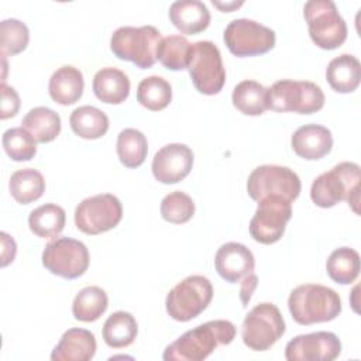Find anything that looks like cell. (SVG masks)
Segmentation results:
<instances>
[{
	"instance_id": "6da1fadb",
	"label": "cell",
	"mask_w": 361,
	"mask_h": 361,
	"mask_svg": "<svg viewBox=\"0 0 361 361\" xmlns=\"http://www.w3.org/2000/svg\"><path fill=\"white\" fill-rule=\"evenodd\" d=\"M235 337V326L228 320H210L183 333L169 344L165 361H203L219 345L230 344Z\"/></svg>"
},
{
	"instance_id": "7a4b0ae2",
	"label": "cell",
	"mask_w": 361,
	"mask_h": 361,
	"mask_svg": "<svg viewBox=\"0 0 361 361\" xmlns=\"http://www.w3.org/2000/svg\"><path fill=\"white\" fill-rule=\"evenodd\" d=\"M288 307L298 324L309 326L334 320L341 313V299L329 286L305 283L290 292Z\"/></svg>"
},
{
	"instance_id": "3957f363",
	"label": "cell",
	"mask_w": 361,
	"mask_h": 361,
	"mask_svg": "<svg viewBox=\"0 0 361 361\" xmlns=\"http://www.w3.org/2000/svg\"><path fill=\"white\" fill-rule=\"evenodd\" d=\"M360 192V166L355 162H340L330 171L319 175L310 188V197L319 207L329 209L337 203L347 200L358 213Z\"/></svg>"
},
{
	"instance_id": "277c9868",
	"label": "cell",
	"mask_w": 361,
	"mask_h": 361,
	"mask_svg": "<svg viewBox=\"0 0 361 361\" xmlns=\"http://www.w3.org/2000/svg\"><path fill=\"white\" fill-rule=\"evenodd\" d=\"M159 41L161 32L154 25H124L113 32L110 49L118 59L133 62L140 69H148L157 62Z\"/></svg>"
},
{
	"instance_id": "5b68a950",
	"label": "cell",
	"mask_w": 361,
	"mask_h": 361,
	"mask_svg": "<svg viewBox=\"0 0 361 361\" xmlns=\"http://www.w3.org/2000/svg\"><path fill=\"white\" fill-rule=\"evenodd\" d=\"M268 109L279 113L293 111L312 114L323 109L324 93L322 87L309 80L282 79L267 87Z\"/></svg>"
},
{
	"instance_id": "8992f818",
	"label": "cell",
	"mask_w": 361,
	"mask_h": 361,
	"mask_svg": "<svg viewBox=\"0 0 361 361\" xmlns=\"http://www.w3.org/2000/svg\"><path fill=\"white\" fill-rule=\"evenodd\" d=\"M312 41L322 49H336L347 38V24L331 0H309L303 6Z\"/></svg>"
},
{
	"instance_id": "52a82bcc",
	"label": "cell",
	"mask_w": 361,
	"mask_h": 361,
	"mask_svg": "<svg viewBox=\"0 0 361 361\" xmlns=\"http://www.w3.org/2000/svg\"><path fill=\"white\" fill-rule=\"evenodd\" d=\"M213 286L203 275H190L176 283L166 295V313L176 322L197 317L212 302Z\"/></svg>"
},
{
	"instance_id": "ba28073f",
	"label": "cell",
	"mask_w": 361,
	"mask_h": 361,
	"mask_svg": "<svg viewBox=\"0 0 361 361\" xmlns=\"http://www.w3.org/2000/svg\"><path fill=\"white\" fill-rule=\"evenodd\" d=\"M285 320L279 309L269 302L255 305L241 324L243 343L252 351L269 350L285 333Z\"/></svg>"
},
{
	"instance_id": "9c48e42d",
	"label": "cell",
	"mask_w": 361,
	"mask_h": 361,
	"mask_svg": "<svg viewBox=\"0 0 361 361\" xmlns=\"http://www.w3.org/2000/svg\"><path fill=\"white\" fill-rule=\"evenodd\" d=\"M188 71L193 86L203 94H217L224 86L226 71L221 54L212 41H197L192 44Z\"/></svg>"
},
{
	"instance_id": "30bf717a",
	"label": "cell",
	"mask_w": 361,
	"mask_h": 361,
	"mask_svg": "<svg viewBox=\"0 0 361 361\" xmlns=\"http://www.w3.org/2000/svg\"><path fill=\"white\" fill-rule=\"evenodd\" d=\"M228 51L238 56H255L275 47V31L250 18H237L228 23L223 34Z\"/></svg>"
},
{
	"instance_id": "8fae6325",
	"label": "cell",
	"mask_w": 361,
	"mask_h": 361,
	"mask_svg": "<svg viewBox=\"0 0 361 361\" xmlns=\"http://www.w3.org/2000/svg\"><path fill=\"white\" fill-rule=\"evenodd\" d=\"M121 217V202L111 193H99L86 197L75 209V224L78 230L89 235L114 228Z\"/></svg>"
},
{
	"instance_id": "7c38bea8",
	"label": "cell",
	"mask_w": 361,
	"mask_h": 361,
	"mask_svg": "<svg viewBox=\"0 0 361 361\" xmlns=\"http://www.w3.org/2000/svg\"><path fill=\"white\" fill-rule=\"evenodd\" d=\"M87 247L75 238L59 237L49 241L42 251V265L65 279L82 276L89 267Z\"/></svg>"
},
{
	"instance_id": "4fadbf2b",
	"label": "cell",
	"mask_w": 361,
	"mask_h": 361,
	"mask_svg": "<svg viewBox=\"0 0 361 361\" xmlns=\"http://www.w3.org/2000/svg\"><path fill=\"white\" fill-rule=\"evenodd\" d=\"M292 217V202L276 195L258 200L255 214L250 221V234L259 244H274L281 240Z\"/></svg>"
},
{
	"instance_id": "5bb4252c",
	"label": "cell",
	"mask_w": 361,
	"mask_h": 361,
	"mask_svg": "<svg viewBox=\"0 0 361 361\" xmlns=\"http://www.w3.org/2000/svg\"><path fill=\"white\" fill-rule=\"evenodd\" d=\"M302 189L300 179L296 172L281 165L257 166L248 176L247 192L252 200L276 195L293 202Z\"/></svg>"
},
{
	"instance_id": "9a60e30c",
	"label": "cell",
	"mask_w": 361,
	"mask_h": 361,
	"mask_svg": "<svg viewBox=\"0 0 361 361\" xmlns=\"http://www.w3.org/2000/svg\"><path fill=\"white\" fill-rule=\"evenodd\" d=\"M340 353L341 341L331 331L299 334L285 347L288 361H333Z\"/></svg>"
},
{
	"instance_id": "2e32d148",
	"label": "cell",
	"mask_w": 361,
	"mask_h": 361,
	"mask_svg": "<svg viewBox=\"0 0 361 361\" xmlns=\"http://www.w3.org/2000/svg\"><path fill=\"white\" fill-rule=\"evenodd\" d=\"M193 165L192 149L180 142L164 145L155 155L151 164L154 178L165 185L178 183L185 179Z\"/></svg>"
},
{
	"instance_id": "e0dca14e",
	"label": "cell",
	"mask_w": 361,
	"mask_h": 361,
	"mask_svg": "<svg viewBox=\"0 0 361 361\" xmlns=\"http://www.w3.org/2000/svg\"><path fill=\"white\" fill-rule=\"evenodd\" d=\"M214 268L226 282L237 283L254 274L255 258L244 244L231 241L219 247L214 255Z\"/></svg>"
},
{
	"instance_id": "ac0fdd59",
	"label": "cell",
	"mask_w": 361,
	"mask_h": 361,
	"mask_svg": "<svg viewBox=\"0 0 361 361\" xmlns=\"http://www.w3.org/2000/svg\"><path fill=\"white\" fill-rule=\"evenodd\" d=\"M290 145L298 157L307 161H317L331 151L333 135L324 126L305 124L293 133Z\"/></svg>"
},
{
	"instance_id": "d6986e66",
	"label": "cell",
	"mask_w": 361,
	"mask_h": 361,
	"mask_svg": "<svg viewBox=\"0 0 361 361\" xmlns=\"http://www.w3.org/2000/svg\"><path fill=\"white\" fill-rule=\"evenodd\" d=\"M96 338L90 330H66L51 353L52 361H89L96 354Z\"/></svg>"
},
{
	"instance_id": "ffe728a7",
	"label": "cell",
	"mask_w": 361,
	"mask_h": 361,
	"mask_svg": "<svg viewBox=\"0 0 361 361\" xmlns=\"http://www.w3.org/2000/svg\"><path fill=\"white\" fill-rule=\"evenodd\" d=\"M168 14L173 27L186 35L199 34L210 24V11L207 6L199 0L173 1Z\"/></svg>"
},
{
	"instance_id": "44dd1931",
	"label": "cell",
	"mask_w": 361,
	"mask_h": 361,
	"mask_svg": "<svg viewBox=\"0 0 361 361\" xmlns=\"http://www.w3.org/2000/svg\"><path fill=\"white\" fill-rule=\"evenodd\" d=\"M85 80L82 72L72 66L63 65L58 68L48 83V92L51 99L62 106L76 103L83 94Z\"/></svg>"
},
{
	"instance_id": "7402d4cb",
	"label": "cell",
	"mask_w": 361,
	"mask_h": 361,
	"mask_svg": "<svg viewBox=\"0 0 361 361\" xmlns=\"http://www.w3.org/2000/svg\"><path fill=\"white\" fill-rule=\"evenodd\" d=\"M92 89L100 102L120 104L130 94V79L117 68H103L93 76Z\"/></svg>"
},
{
	"instance_id": "603a6c76",
	"label": "cell",
	"mask_w": 361,
	"mask_h": 361,
	"mask_svg": "<svg viewBox=\"0 0 361 361\" xmlns=\"http://www.w3.org/2000/svg\"><path fill=\"white\" fill-rule=\"evenodd\" d=\"M326 79L330 87L338 93L354 92L361 80L360 61L351 54H341L333 58L327 65Z\"/></svg>"
},
{
	"instance_id": "cb8c5ba5",
	"label": "cell",
	"mask_w": 361,
	"mask_h": 361,
	"mask_svg": "<svg viewBox=\"0 0 361 361\" xmlns=\"http://www.w3.org/2000/svg\"><path fill=\"white\" fill-rule=\"evenodd\" d=\"M21 127L25 128L37 142H51L61 133V117L52 109L38 106L24 116Z\"/></svg>"
},
{
	"instance_id": "d4e9b609",
	"label": "cell",
	"mask_w": 361,
	"mask_h": 361,
	"mask_svg": "<svg viewBox=\"0 0 361 361\" xmlns=\"http://www.w3.org/2000/svg\"><path fill=\"white\" fill-rule=\"evenodd\" d=\"M138 333V324L134 316L128 312L118 310L111 313L102 330L104 343L111 348H124L134 343Z\"/></svg>"
},
{
	"instance_id": "484cf974",
	"label": "cell",
	"mask_w": 361,
	"mask_h": 361,
	"mask_svg": "<svg viewBox=\"0 0 361 361\" xmlns=\"http://www.w3.org/2000/svg\"><path fill=\"white\" fill-rule=\"evenodd\" d=\"M72 131L85 140H97L109 130V117L94 106H80L71 113Z\"/></svg>"
},
{
	"instance_id": "4316f807",
	"label": "cell",
	"mask_w": 361,
	"mask_h": 361,
	"mask_svg": "<svg viewBox=\"0 0 361 361\" xmlns=\"http://www.w3.org/2000/svg\"><path fill=\"white\" fill-rule=\"evenodd\" d=\"M65 210L55 203H45L34 209L28 216L30 230L39 238H55L65 227Z\"/></svg>"
},
{
	"instance_id": "83f0119b",
	"label": "cell",
	"mask_w": 361,
	"mask_h": 361,
	"mask_svg": "<svg viewBox=\"0 0 361 361\" xmlns=\"http://www.w3.org/2000/svg\"><path fill=\"white\" fill-rule=\"evenodd\" d=\"M231 102L233 106L245 116H261L268 110L267 87L257 80H243L234 86Z\"/></svg>"
},
{
	"instance_id": "f1b7e54d",
	"label": "cell",
	"mask_w": 361,
	"mask_h": 361,
	"mask_svg": "<svg viewBox=\"0 0 361 361\" xmlns=\"http://www.w3.org/2000/svg\"><path fill=\"white\" fill-rule=\"evenodd\" d=\"M8 188L17 203L28 204L42 196L45 192V179L37 169L23 168L11 173Z\"/></svg>"
},
{
	"instance_id": "f546056e",
	"label": "cell",
	"mask_w": 361,
	"mask_h": 361,
	"mask_svg": "<svg viewBox=\"0 0 361 361\" xmlns=\"http://www.w3.org/2000/svg\"><path fill=\"white\" fill-rule=\"evenodd\" d=\"M326 271L336 283H353L360 274V254L350 247L336 248L327 258Z\"/></svg>"
},
{
	"instance_id": "4dcf8cb0",
	"label": "cell",
	"mask_w": 361,
	"mask_h": 361,
	"mask_svg": "<svg viewBox=\"0 0 361 361\" xmlns=\"http://www.w3.org/2000/svg\"><path fill=\"white\" fill-rule=\"evenodd\" d=\"M116 149L120 162L126 168H138L147 158V137L137 128H124L117 135Z\"/></svg>"
},
{
	"instance_id": "1f68e13d",
	"label": "cell",
	"mask_w": 361,
	"mask_h": 361,
	"mask_svg": "<svg viewBox=\"0 0 361 361\" xmlns=\"http://www.w3.org/2000/svg\"><path fill=\"white\" fill-rule=\"evenodd\" d=\"M109 306L107 293L99 286H86L78 292L72 303L73 317L79 322L90 323L97 320Z\"/></svg>"
},
{
	"instance_id": "d6a6232c",
	"label": "cell",
	"mask_w": 361,
	"mask_h": 361,
	"mask_svg": "<svg viewBox=\"0 0 361 361\" xmlns=\"http://www.w3.org/2000/svg\"><path fill=\"white\" fill-rule=\"evenodd\" d=\"M172 100V87L169 82L161 76L152 75L144 78L137 87V102L151 110H164Z\"/></svg>"
},
{
	"instance_id": "836d02e7",
	"label": "cell",
	"mask_w": 361,
	"mask_h": 361,
	"mask_svg": "<svg viewBox=\"0 0 361 361\" xmlns=\"http://www.w3.org/2000/svg\"><path fill=\"white\" fill-rule=\"evenodd\" d=\"M192 44L183 35H168L161 38L157 48V59L169 71L188 69Z\"/></svg>"
},
{
	"instance_id": "e575fe53",
	"label": "cell",
	"mask_w": 361,
	"mask_h": 361,
	"mask_svg": "<svg viewBox=\"0 0 361 361\" xmlns=\"http://www.w3.org/2000/svg\"><path fill=\"white\" fill-rule=\"evenodd\" d=\"M3 148L6 154L17 162L30 161L37 154V141L23 127H13L3 133Z\"/></svg>"
},
{
	"instance_id": "d590c367",
	"label": "cell",
	"mask_w": 361,
	"mask_h": 361,
	"mask_svg": "<svg viewBox=\"0 0 361 361\" xmlns=\"http://www.w3.org/2000/svg\"><path fill=\"white\" fill-rule=\"evenodd\" d=\"M30 41L28 27L17 18H6L0 23L1 56L23 52Z\"/></svg>"
},
{
	"instance_id": "8d00e7d4",
	"label": "cell",
	"mask_w": 361,
	"mask_h": 361,
	"mask_svg": "<svg viewBox=\"0 0 361 361\" xmlns=\"http://www.w3.org/2000/svg\"><path fill=\"white\" fill-rule=\"evenodd\" d=\"M195 214V202L189 195L180 190L168 193L161 200V216L165 221L183 224Z\"/></svg>"
},
{
	"instance_id": "74e56055",
	"label": "cell",
	"mask_w": 361,
	"mask_h": 361,
	"mask_svg": "<svg viewBox=\"0 0 361 361\" xmlns=\"http://www.w3.org/2000/svg\"><path fill=\"white\" fill-rule=\"evenodd\" d=\"M0 90H1V111H0L1 120L14 117L20 110V97L16 89L6 83H1Z\"/></svg>"
},
{
	"instance_id": "f35d334b",
	"label": "cell",
	"mask_w": 361,
	"mask_h": 361,
	"mask_svg": "<svg viewBox=\"0 0 361 361\" xmlns=\"http://www.w3.org/2000/svg\"><path fill=\"white\" fill-rule=\"evenodd\" d=\"M0 235H1V267H6L14 261L17 245L13 237H10L6 231H1Z\"/></svg>"
},
{
	"instance_id": "ab89813d",
	"label": "cell",
	"mask_w": 361,
	"mask_h": 361,
	"mask_svg": "<svg viewBox=\"0 0 361 361\" xmlns=\"http://www.w3.org/2000/svg\"><path fill=\"white\" fill-rule=\"evenodd\" d=\"M241 288H240V299L243 302V306L245 307L254 293V290L257 289L258 285V276L255 274L248 275L245 279H243L241 282Z\"/></svg>"
},
{
	"instance_id": "60d3db41",
	"label": "cell",
	"mask_w": 361,
	"mask_h": 361,
	"mask_svg": "<svg viewBox=\"0 0 361 361\" xmlns=\"http://www.w3.org/2000/svg\"><path fill=\"white\" fill-rule=\"evenodd\" d=\"M213 4L216 6V7H219L220 10H223V11H231L233 8H238L240 6H243V1H228V3H220V1H214L213 0Z\"/></svg>"
}]
</instances>
